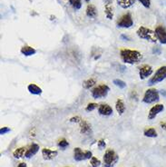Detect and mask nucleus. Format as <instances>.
<instances>
[{
	"instance_id": "nucleus-1",
	"label": "nucleus",
	"mask_w": 166,
	"mask_h": 167,
	"mask_svg": "<svg viewBox=\"0 0 166 167\" xmlns=\"http://www.w3.org/2000/svg\"><path fill=\"white\" fill-rule=\"evenodd\" d=\"M120 56L123 63L129 65H135L141 62L142 59V55L141 52L137 50H131V49H122L120 51Z\"/></svg>"
},
{
	"instance_id": "nucleus-2",
	"label": "nucleus",
	"mask_w": 166,
	"mask_h": 167,
	"mask_svg": "<svg viewBox=\"0 0 166 167\" xmlns=\"http://www.w3.org/2000/svg\"><path fill=\"white\" fill-rule=\"evenodd\" d=\"M136 34L140 38L144 39L146 41H149V42H152V43H156L157 42V37L155 36V32L153 31L150 28L145 27V26H140L138 28Z\"/></svg>"
},
{
	"instance_id": "nucleus-3",
	"label": "nucleus",
	"mask_w": 166,
	"mask_h": 167,
	"mask_svg": "<svg viewBox=\"0 0 166 167\" xmlns=\"http://www.w3.org/2000/svg\"><path fill=\"white\" fill-rule=\"evenodd\" d=\"M119 156L118 154L112 149L106 150L104 153L103 161H104V167H114L118 162Z\"/></svg>"
},
{
	"instance_id": "nucleus-4",
	"label": "nucleus",
	"mask_w": 166,
	"mask_h": 167,
	"mask_svg": "<svg viewBox=\"0 0 166 167\" xmlns=\"http://www.w3.org/2000/svg\"><path fill=\"white\" fill-rule=\"evenodd\" d=\"M160 100V95L158 90L155 88H150L147 89L146 92L144 93V96L142 98V102L145 104H153V103H157Z\"/></svg>"
},
{
	"instance_id": "nucleus-5",
	"label": "nucleus",
	"mask_w": 166,
	"mask_h": 167,
	"mask_svg": "<svg viewBox=\"0 0 166 167\" xmlns=\"http://www.w3.org/2000/svg\"><path fill=\"white\" fill-rule=\"evenodd\" d=\"M110 91V88L107 85H100L94 87L91 91V96L94 99H99V98H104L108 95Z\"/></svg>"
},
{
	"instance_id": "nucleus-6",
	"label": "nucleus",
	"mask_w": 166,
	"mask_h": 167,
	"mask_svg": "<svg viewBox=\"0 0 166 167\" xmlns=\"http://www.w3.org/2000/svg\"><path fill=\"white\" fill-rule=\"evenodd\" d=\"M93 157V153L91 151H83L79 147H75L74 149V159L76 162L85 161L91 159Z\"/></svg>"
},
{
	"instance_id": "nucleus-7",
	"label": "nucleus",
	"mask_w": 166,
	"mask_h": 167,
	"mask_svg": "<svg viewBox=\"0 0 166 167\" xmlns=\"http://www.w3.org/2000/svg\"><path fill=\"white\" fill-rule=\"evenodd\" d=\"M164 79H166V66H162L155 72L153 76L148 81V85H153L164 81Z\"/></svg>"
},
{
	"instance_id": "nucleus-8",
	"label": "nucleus",
	"mask_w": 166,
	"mask_h": 167,
	"mask_svg": "<svg viewBox=\"0 0 166 167\" xmlns=\"http://www.w3.org/2000/svg\"><path fill=\"white\" fill-rule=\"evenodd\" d=\"M134 25V20L131 13H126L121 17V18L117 21V26L123 28H129Z\"/></svg>"
},
{
	"instance_id": "nucleus-9",
	"label": "nucleus",
	"mask_w": 166,
	"mask_h": 167,
	"mask_svg": "<svg viewBox=\"0 0 166 167\" xmlns=\"http://www.w3.org/2000/svg\"><path fill=\"white\" fill-rule=\"evenodd\" d=\"M164 110V105L162 104H157L153 105L150 109V111L148 113V119L153 120L160 113H162Z\"/></svg>"
},
{
	"instance_id": "nucleus-10",
	"label": "nucleus",
	"mask_w": 166,
	"mask_h": 167,
	"mask_svg": "<svg viewBox=\"0 0 166 167\" xmlns=\"http://www.w3.org/2000/svg\"><path fill=\"white\" fill-rule=\"evenodd\" d=\"M155 36L157 37V40L163 45H166V29L163 25H158L155 28Z\"/></svg>"
},
{
	"instance_id": "nucleus-11",
	"label": "nucleus",
	"mask_w": 166,
	"mask_h": 167,
	"mask_svg": "<svg viewBox=\"0 0 166 167\" xmlns=\"http://www.w3.org/2000/svg\"><path fill=\"white\" fill-rule=\"evenodd\" d=\"M153 67L149 65H143L139 69V76L141 80H144L148 78L152 74H153Z\"/></svg>"
},
{
	"instance_id": "nucleus-12",
	"label": "nucleus",
	"mask_w": 166,
	"mask_h": 167,
	"mask_svg": "<svg viewBox=\"0 0 166 167\" xmlns=\"http://www.w3.org/2000/svg\"><path fill=\"white\" fill-rule=\"evenodd\" d=\"M58 154V152L55 150H50L48 148H44L42 149V156L45 160L47 161H51L54 158H55Z\"/></svg>"
},
{
	"instance_id": "nucleus-13",
	"label": "nucleus",
	"mask_w": 166,
	"mask_h": 167,
	"mask_svg": "<svg viewBox=\"0 0 166 167\" xmlns=\"http://www.w3.org/2000/svg\"><path fill=\"white\" fill-rule=\"evenodd\" d=\"M98 113L104 116H109L113 114V108L107 104H102L98 107Z\"/></svg>"
},
{
	"instance_id": "nucleus-14",
	"label": "nucleus",
	"mask_w": 166,
	"mask_h": 167,
	"mask_svg": "<svg viewBox=\"0 0 166 167\" xmlns=\"http://www.w3.org/2000/svg\"><path fill=\"white\" fill-rule=\"evenodd\" d=\"M39 149H40V147H39V145L37 143H33L30 145V147L26 150V152L25 154V157L27 158V159L33 157L34 155H36L37 154V152L39 151Z\"/></svg>"
},
{
	"instance_id": "nucleus-15",
	"label": "nucleus",
	"mask_w": 166,
	"mask_h": 167,
	"mask_svg": "<svg viewBox=\"0 0 166 167\" xmlns=\"http://www.w3.org/2000/svg\"><path fill=\"white\" fill-rule=\"evenodd\" d=\"M79 123H80V133L82 135H89L91 133V125L88 123V122L82 120Z\"/></svg>"
},
{
	"instance_id": "nucleus-16",
	"label": "nucleus",
	"mask_w": 166,
	"mask_h": 167,
	"mask_svg": "<svg viewBox=\"0 0 166 167\" xmlns=\"http://www.w3.org/2000/svg\"><path fill=\"white\" fill-rule=\"evenodd\" d=\"M27 89L29 91L30 94L35 95V96H40L43 93V90L41 87H39L38 85H36V84H30L27 86Z\"/></svg>"
},
{
	"instance_id": "nucleus-17",
	"label": "nucleus",
	"mask_w": 166,
	"mask_h": 167,
	"mask_svg": "<svg viewBox=\"0 0 166 167\" xmlns=\"http://www.w3.org/2000/svg\"><path fill=\"white\" fill-rule=\"evenodd\" d=\"M85 13H86V16L90 18H95L97 17V9L95 7V6L92 5V4H89L86 7V10H85Z\"/></svg>"
},
{
	"instance_id": "nucleus-18",
	"label": "nucleus",
	"mask_w": 166,
	"mask_h": 167,
	"mask_svg": "<svg viewBox=\"0 0 166 167\" xmlns=\"http://www.w3.org/2000/svg\"><path fill=\"white\" fill-rule=\"evenodd\" d=\"M21 54L24 55L25 56H31V55H34L36 53V50L32 47H29V46H24L23 47L21 48Z\"/></svg>"
},
{
	"instance_id": "nucleus-19",
	"label": "nucleus",
	"mask_w": 166,
	"mask_h": 167,
	"mask_svg": "<svg viewBox=\"0 0 166 167\" xmlns=\"http://www.w3.org/2000/svg\"><path fill=\"white\" fill-rule=\"evenodd\" d=\"M115 109H116L117 113H118L120 116H122V115L124 114L126 107H125L124 102H123L122 99H118V100L116 101V103H115Z\"/></svg>"
},
{
	"instance_id": "nucleus-20",
	"label": "nucleus",
	"mask_w": 166,
	"mask_h": 167,
	"mask_svg": "<svg viewBox=\"0 0 166 167\" xmlns=\"http://www.w3.org/2000/svg\"><path fill=\"white\" fill-rule=\"evenodd\" d=\"M116 1H117V4L119 6L123 9L131 7L135 2V0H116Z\"/></svg>"
},
{
	"instance_id": "nucleus-21",
	"label": "nucleus",
	"mask_w": 166,
	"mask_h": 167,
	"mask_svg": "<svg viewBox=\"0 0 166 167\" xmlns=\"http://www.w3.org/2000/svg\"><path fill=\"white\" fill-rule=\"evenodd\" d=\"M104 13H105V16L108 19H113L114 17V8L113 6L110 5V4H107L105 6V8H104Z\"/></svg>"
},
{
	"instance_id": "nucleus-22",
	"label": "nucleus",
	"mask_w": 166,
	"mask_h": 167,
	"mask_svg": "<svg viewBox=\"0 0 166 167\" xmlns=\"http://www.w3.org/2000/svg\"><path fill=\"white\" fill-rule=\"evenodd\" d=\"M95 84H96V80L95 78H89L85 81H84L83 83V87L85 89H90L92 88L93 86H95Z\"/></svg>"
},
{
	"instance_id": "nucleus-23",
	"label": "nucleus",
	"mask_w": 166,
	"mask_h": 167,
	"mask_svg": "<svg viewBox=\"0 0 166 167\" xmlns=\"http://www.w3.org/2000/svg\"><path fill=\"white\" fill-rule=\"evenodd\" d=\"M25 152H26V151H25V147H19V148H17V149H16V150L14 151L13 155H14V157H15L16 159H19V158H21V157L24 156Z\"/></svg>"
},
{
	"instance_id": "nucleus-24",
	"label": "nucleus",
	"mask_w": 166,
	"mask_h": 167,
	"mask_svg": "<svg viewBox=\"0 0 166 167\" xmlns=\"http://www.w3.org/2000/svg\"><path fill=\"white\" fill-rule=\"evenodd\" d=\"M143 135L144 136L146 137H150V138H155L157 137V132L154 128H149V129H146L144 132H143Z\"/></svg>"
},
{
	"instance_id": "nucleus-25",
	"label": "nucleus",
	"mask_w": 166,
	"mask_h": 167,
	"mask_svg": "<svg viewBox=\"0 0 166 167\" xmlns=\"http://www.w3.org/2000/svg\"><path fill=\"white\" fill-rule=\"evenodd\" d=\"M68 2L74 10H79L82 7V1L81 0H68Z\"/></svg>"
},
{
	"instance_id": "nucleus-26",
	"label": "nucleus",
	"mask_w": 166,
	"mask_h": 167,
	"mask_svg": "<svg viewBox=\"0 0 166 167\" xmlns=\"http://www.w3.org/2000/svg\"><path fill=\"white\" fill-rule=\"evenodd\" d=\"M114 84H115V85H116L117 87L121 88V89H123V88L126 87L125 82H123V80H120V79H115L114 80Z\"/></svg>"
},
{
	"instance_id": "nucleus-27",
	"label": "nucleus",
	"mask_w": 166,
	"mask_h": 167,
	"mask_svg": "<svg viewBox=\"0 0 166 167\" xmlns=\"http://www.w3.org/2000/svg\"><path fill=\"white\" fill-rule=\"evenodd\" d=\"M90 164H91V165L92 167H99L101 165V161L98 159V158H96L95 156H93L91 159H90Z\"/></svg>"
},
{
	"instance_id": "nucleus-28",
	"label": "nucleus",
	"mask_w": 166,
	"mask_h": 167,
	"mask_svg": "<svg viewBox=\"0 0 166 167\" xmlns=\"http://www.w3.org/2000/svg\"><path fill=\"white\" fill-rule=\"evenodd\" d=\"M97 106H98V104L95 103H89L85 107V111L86 112H92L95 110V108H97Z\"/></svg>"
},
{
	"instance_id": "nucleus-29",
	"label": "nucleus",
	"mask_w": 166,
	"mask_h": 167,
	"mask_svg": "<svg viewBox=\"0 0 166 167\" xmlns=\"http://www.w3.org/2000/svg\"><path fill=\"white\" fill-rule=\"evenodd\" d=\"M58 146L62 149H66V147L69 146V143L66 140V139H62L58 142Z\"/></svg>"
},
{
	"instance_id": "nucleus-30",
	"label": "nucleus",
	"mask_w": 166,
	"mask_h": 167,
	"mask_svg": "<svg viewBox=\"0 0 166 167\" xmlns=\"http://www.w3.org/2000/svg\"><path fill=\"white\" fill-rule=\"evenodd\" d=\"M142 6L146 8H150L151 6V0H138Z\"/></svg>"
},
{
	"instance_id": "nucleus-31",
	"label": "nucleus",
	"mask_w": 166,
	"mask_h": 167,
	"mask_svg": "<svg viewBox=\"0 0 166 167\" xmlns=\"http://www.w3.org/2000/svg\"><path fill=\"white\" fill-rule=\"evenodd\" d=\"M10 131H11V129H10L9 127H6V126L2 127V128L0 129V135H6V134L9 133Z\"/></svg>"
},
{
	"instance_id": "nucleus-32",
	"label": "nucleus",
	"mask_w": 166,
	"mask_h": 167,
	"mask_svg": "<svg viewBox=\"0 0 166 167\" xmlns=\"http://www.w3.org/2000/svg\"><path fill=\"white\" fill-rule=\"evenodd\" d=\"M97 145H98V148L99 149H104V148H105L106 143H105V141L104 139H100L98 141V143H97Z\"/></svg>"
},
{
	"instance_id": "nucleus-33",
	"label": "nucleus",
	"mask_w": 166,
	"mask_h": 167,
	"mask_svg": "<svg viewBox=\"0 0 166 167\" xmlns=\"http://www.w3.org/2000/svg\"><path fill=\"white\" fill-rule=\"evenodd\" d=\"M82 118L80 117V116H74V117H71L70 119H69V122H71V123H80L81 121H82Z\"/></svg>"
},
{
	"instance_id": "nucleus-34",
	"label": "nucleus",
	"mask_w": 166,
	"mask_h": 167,
	"mask_svg": "<svg viewBox=\"0 0 166 167\" xmlns=\"http://www.w3.org/2000/svg\"><path fill=\"white\" fill-rule=\"evenodd\" d=\"M121 38H122V39H124V40H126V41H129V40H130V37H128V36H125V35H122V36H121Z\"/></svg>"
},
{
	"instance_id": "nucleus-35",
	"label": "nucleus",
	"mask_w": 166,
	"mask_h": 167,
	"mask_svg": "<svg viewBox=\"0 0 166 167\" xmlns=\"http://www.w3.org/2000/svg\"><path fill=\"white\" fill-rule=\"evenodd\" d=\"M17 167H27V165H26L25 163H20V164L17 165Z\"/></svg>"
},
{
	"instance_id": "nucleus-36",
	"label": "nucleus",
	"mask_w": 166,
	"mask_h": 167,
	"mask_svg": "<svg viewBox=\"0 0 166 167\" xmlns=\"http://www.w3.org/2000/svg\"><path fill=\"white\" fill-rule=\"evenodd\" d=\"M161 126H162V128H163L164 130H165L166 131V123H161Z\"/></svg>"
},
{
	"instance_id": "nucleus-37",
	"label": "nucleus",
	"mask_w": 166,
	"mask_h": 167,
	"mask_svg": "<svg viewBox=\"0 0 166 167\" xmlns=\"http://www.w3.org/2000/svg\"><path fill=\"white\" fill-rule=\"evenodd\" d=\"M161 93H162V95H163V96H166V92H165V91H162Z\"/></svg>"
},
{
	"instance_id": "nucleus-38",
	"label": "nucleus",
	"mask_w": 166,
	"mask_h": 167,
	"mask_svg": "<svg viewBox=\"0 0 166 167\" xmlns=\"http://www.w3.org/2000/svg\"><path fill=\"white\" fill-rule=\"evenodd\" d=\"M85 2H86V3H88V2H90V0H85Z\"/></svg>"
}]
</instances>
